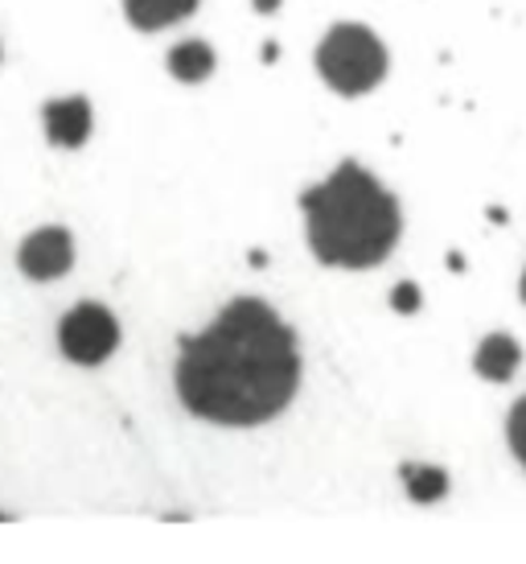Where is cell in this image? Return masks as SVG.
Wrapping results in <instances>:
<instances>
[{"label":"cell","mask_w":526,"mask_h":564,"mask_svg":"<svg viewBox=\"0 0 526 564\" xmlns=\"http://www.w3.org/2000/svg\"><path fill=\"white\" fill-rule=\"evenodd\" d=\"M523 301H526V272H523Z\"/></svg>","instance_id":"14"},{"label":"cell","mask_w":526,"mask_h":564,"mask_svg":"<svg viewBox=\"0 0 526 564\" xmlns=\"http://www.w3.org/2000/svg\"><path fill=\"white\" fill-rule=\"evenodd\" d=\"M17 264L30 281H58L75 264V239L66 227H42L21 243Z\"/></svg>","instance_id":"5"},{"label":"cell","mask_w":526,"mask_h":564,"mask_svg":"<svg viewBox=\"0 0 526 564\" xmlns=\"http://www.w3.org/2000/svg\"><path fill=\"white\" fill-rule=\"evenodd\" d=\"M58 346H63V355L78 367H95V362H103L116 355V346H120V322L111 310L103 305H75L70 314L58 322Z\"/></svg>","instance_id":"4"},{"label":"cell","mask_w":526,"mask_h":564,"mask_svg":"<svg viewBox=\"0 0 526 564\" xmlns=\"http://www.w3.org/2000/svg\"><path fill=\"white\" fill-rule=\"evenodd\" d=\"M518 362H523V346L514 343L511 334H490V338L478 346V355H473L478 376L490 379V383H506V379H514Z\"/></svg>","instance_id":"7"},{"label":"cell","mask_w":526,"mask_h":564,"mask_svg":"<svg viewBox=\"0 0 526 564\" xmlns=\"http://www.w3.org/2000/svg\"><path fill=\"white\" fill-rule=\"evenodd\" d=\"M300 203L313 256L329 268H374L399 243V203L354 161L338 165L333 177L313 186Z\"/></svg>","instance_id":"2"},{"label":"cell","mask_w":526,"mask_h":564,"mask_svg":"<svg viewBox=\"0 0 526 564\" xmlns=\"http://www.w3.org/2000/svg\"><path fill=\"white\" fill-rule=\"evenodd\" d=\"M169 70H173V79L201 83L215 70V50L206 46V42H182V46L169 50Z\"/></svg>","instance_id":"9"},{"label":"cell","mask_w":526,"mask_h":564,"mask_svg":"<svg viewBox=\"0 0 526 564\" xmlns=\"http://www.w3.org/2000/svg\"><path fill=\"white\" fill-rule=\"evenodd\" d=\"M198 9V0H124V13L136 30H165L186 21Z\"/></svg>","instance_id":"8"},{"label":"cell","mask_w":526,"mask_h":564,"mask_svg":"<svg viewBox=\"0 0 526 564\" xmlns=\"http://www.w3.org/2000/svg\"><path fill=\"white\" fill-rule=\"evenodd\" d=\"M317 75L338 95H366L387 75V50L366 25H333L317 46Z\"/></svg>","instance_id":"3"},{"label":"cell","mask_w":526,"mask_h":564,"mask_svg":"<svg viewBox=\"0 0 526 564\" xmlns=\"http://www.w3.org/2000/svg\"><path fill=\"white\" fill-rule=\"evenodd\" d=\"M403 486L416 502H436L449 495V474L436 470V466H424V462H407L403 466Z\"/></svg>","instance_id":"10"},{"label":"cell","mask_w":526,"mask_h":564,"mask_svg":"<svg viewBox=\"0 0 526 564\" xmlns=\"http://www.w3.org/2000/svg\"><path fill=\"white\" fill-rule=\"evenodd\" d=\"M506 437H511V449H514V457L526 466V395L514 404V412H511V421H506Z\"/></svg>","instance_id":"11"},{"label":"cell","mask_w":526,"mask_h":564,"mask_svg":"<svg viewBox=\"0 0 526 564\" xmlns=\"http://www.w3.org/2000/svg\"><path fill=\"white\" fill-rule=\"evenodd\" d=\"M42 120H46V141L58 144V149H78V144H87V137H91V104L83 95L46 104Z\"/></svg>","instance_id":"6"},{"label":"cell","mask_w":526,"mask_h":564,"mask_svg":"<svg viewBox=\"0 0 526 564\" xmlns=\"http://www.w3.org/2000/svg\"><path fill=\"white\" fill-rule=\"evenodd\" d=\"M391 305H395L399 314H416V310H419V289H416V284H399V289L391 293Z\"/></svg>","instance_id":"12"},{"label":"cell","mask_w":526,"mask_h":564,"mask_svg":"<svg viewBox=\"0 0 526 564\" xmlns=\"http://www.w3.org/2000/svg\"><path fill=\"white\" fill-rule=\"evenodd\" d=\"M173 379L194 416L248 429L293 404L300 388V355L280 314L255 297H239L182 346Z\"/></svg>","instance_id":"1"},{"label":"cell","mask_w":526,"mask_h":564,"mask_svg":"<svg viewBox=\"0 0 526 564\" xmlns=\"http://www.w3.org/2000/svg\"><path fill=\"white\" fill-rule=\"evenodd\" d=\"M276 4H280V0H255V9H260V13H272Z\"/></svg>","instance_id":"13"}]
</instances>
